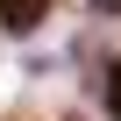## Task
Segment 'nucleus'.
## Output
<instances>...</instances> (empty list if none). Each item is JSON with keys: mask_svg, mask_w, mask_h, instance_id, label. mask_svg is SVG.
<instances>
[{"mask_svg": "<svg viewBox=\"0 0 121 121\" xmlns=\"http://www.w3.org/2000/svg\"><path fill=\"white\" fill-rule=\"evenodd\" d=\"M50 22V0H0V29L7 36H36Z\"/></svg>", "mask_w": 121, "mask_h": 121, "instance_id": "obj_1", "label": "nucleus"}, {"mask_svg": "<svg viewBox=\"0 0 121 121\" xmlns=\"http://www.w3.org/2000/svg\"><path fill=\"white\" fill-rule=\"evenodd\" d=\"M100 93H107V114L121 121V57H114V64H107V86H100Z\"/></svg>", "mask_w": 121, "mask_h": 121, "instance_id": "obj_2", "label": "nucleus"}, {"mask_svg": "<svg viewBox=\"0 0 121 121\" xmlns=\"http://www.w3.org/2000/svg\"><path fill=\"white\" fill-rule=\"evenodd\" d=\"M93 7H100V14H121V0H93Z\"/></svg>", "mask_w": 121, "mask_h": 121, "instance_id": "obj_3", "label": "nucleus"}]
</instances>
